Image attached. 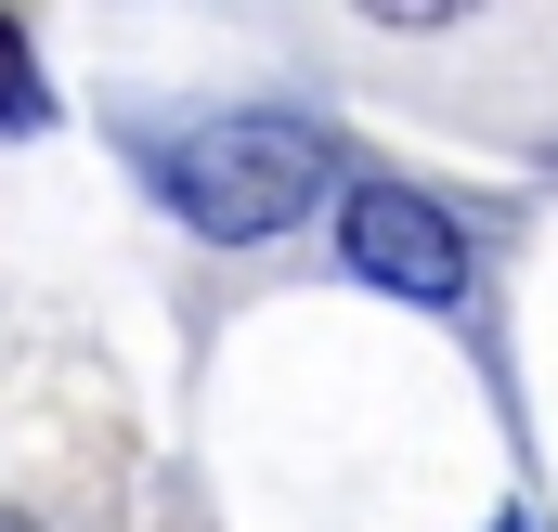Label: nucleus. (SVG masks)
I'll return each instance as SVG.
<instances>
[{
    "label": "nucleus",
    "instance_id": "1",
    "mask_svg": "<svg viewBox=\"0 0 558 532\" xmlns=\"http://www.w3.org/2000/svg\"><path fill=\"white\" fill-rule=\"evenodd\" d=\"M338 182V143L312 118H195V131L156 143V195L208 234V247H274L286 221H312Z\"/></svg>",
    "mask_w": 558,
    "mask_h": 532
},
{
    "label": "nucleus",
    "instance_id": "2",
    "mask_svg": "<svg viewBox=\"0 0 558 532\" xmlns=\"http://www.w3.org/2000/svg\"><path fill=\"white\" fill-rule=\"evenodd\" d=\"M338 261L364 286H390V299H416V312L468 299V234H454V208H428L416 182H351L338 195Z\"/></svg>",
    "mask_w": 558,
    "mask_h": 532
},
{
    "label": "nucleus",
    "instance_id": "3",
    "mask_svg": "<svg viewBox=\"0 0 558 532\" xmlns=\"http://www.w3.org/2000/svg\"><path fill=\"white\" fill-rule=\"evenodd\" d=\"M39 118H52V92L26 78V39L0 26V131H39Z\"/></svg>",
    "mask_w": 558,
    "mask_h": 532
},
{
    "label": "nucleus",
    "instance_id": "4",
    "mask_svg": "<svg viewBox=\"0 0 558 532\" xmlns=\"http://www.w3.org/2000/svg\"><path fill=\"white\" fill-rule=\"evenodd\" d=\"M0 532H39V520H13V507H0Z\"/></svg>",
    "mask_w": 558,
    "mask_h": 532
}]
</instances>
